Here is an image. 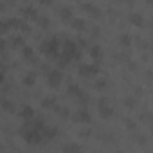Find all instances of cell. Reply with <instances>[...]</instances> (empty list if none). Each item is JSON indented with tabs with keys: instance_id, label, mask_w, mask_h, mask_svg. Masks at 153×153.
Segmentation results:
<instances>
[{
	"instance_id": "30bf717a",
	"label": "cell",
	"mask_w": 153,
	"mask_h": 153,
	"mask_svg": "<svg viewBox=\"0 0 153 153\" xmlns=\"http://www.w3.org/2000/svg\"><path fill=\"white\" fill-rule=\"evenodd\" d=\"M34 81H36V74H34V72H29V74H25V76H24V85L33 87V85H34Z\"/></svg>"
},
{
	"instance_id": "e0dca14e",
	"label": "cell",
	"mask_w": 153,
	"mask_h": 153,
	"mask_svg": "<svg viewBox=\"0 0 153 153\" xmlns=\"http://www.w3.org/2000/svg\"><path fill=\"white\" fill-rule=\"evenodd\" d=\"M90 56H92V58H101V47H99V45L90 47Z\"/></svg>"
},
{
	"instance_id": "ba28073f",
	"label": "cell",
	"mask_w": 153,
	"mask_h": 153,
	"mask_svg": "<svg viewBox=\"0 0 153 153\" xmlns=\"http://www.w3.org/2000/svg\"><path fill=\"white\" fill-rule=\"evenodd\" d=\"M18 115H20V117H24V119H29V117H33V115H34V110H33V106L25 105V106H22V108H20Z\"/></svg>"
},
{
	"instance_id": "7c38bea8",
	"label": "cell",
	"mask_w": 153,
	"mask_h": 153,
	"mask_svg": "<svg viewBox=\"0 0 153 153\" xmlns=\"http://www.w3.org/2000/svg\"><path fill=\"white\" fill-rule=\"evenodd\" d=\"M0 106H2V110H6V112H13L15 110V105L9 99H2V101H0Z\"/></svg>"
},
{
	"instance_id": "ffe728a7",
	"label": "cell",
	"mask_w": 153,
	"mask_h": 153,
	"mask_svg": "<svg viewBox=\"0 0 153 153\" xmlns=\"http://www.w3.org/2000/svg\"><path fill=\"white\" fill-rule=\"evenodd\" d=\"M61 18H63V20L72 18V9H70V7H63V9H61Z\"/></svg>"
},
{
	"instance_id": "2e32d148",
	"label": "cell",
	"mask_w": 153,
	"mask_h": 153,
	"mask_svg": "<svg viewBox=\"0 0 153 153\" xmlns=\"http://www.w3.org/2000/svg\"><path fill=\"white\" fill-rule=\"evenodd\" d=\"M83 7H85V11H88L90 15L99 16V11H97V7H96V6H92V4H83Z\"/></svg>"
},
{
	"instance_id": "5b68a950",
	"label": "cell",
	"mask_w": 153,
	"mask_h": 153,
	"mask_svg": "<svg viewBox=\"0 0 153 153\" xmlns=\"http://www.w3.org/2000/svg\"><path fill=\"white\" fill-rule=\"evenodd\" d=\"M99 114H101L103 117H110V115L114 114V108L106 103V99H101V101H99Z\"/></svg>"
},
{
	"instance_id": "4316f807",
	"label": "cell",
	"mask_w": 153,
	"mask_h": 153,
	"mask_svg": "<svg viewBox=\"0 0 153 153\" xmlns=\"http://www.w3.org/2000/svg\"><path fill=\"white\" fill-rule=\"evenodd\" d=\"M106 83H105V79H99V83H97V88H103Z\"/></svg>"
},
{
	"instance_id": "3957f363",
	"label": "cell",
	"mask_w": 153,
	"mask_h": 153,
	"mask_svg": "<svg viewBox=\"0 0 153 153\" xmlns=\"http://www.w3.org/2000/svg\"><path fill=\"white\" fill-rule=\"evenodd\" d=\"M61 79H63V76H61V70H59V68H52V70L49 72V76H47L49 87H59Z\"/></svg>"
},
{
	"instance_id": "d4e9b609",
	"label": "cell",
	"mask_w": 153,
	"mask_h": 153,
	"mask_svg": "<svg viewBox=\"0 0 153 153\" xmlns=\"http://www.w3.org/2000/svg\"><path fill=\"white\" fill-rule=\"evenodd\" d=\"M4 49H6V40L0 38V51H4Z\"/></svg>"
},
{
	"instance_id": "7a4b0ae2",
	"label": "cell",
	"mask_w": 153,
	"mask_h": 153,
	"mask_svg": "<svg viewBox=\"0 0 153 153\" xmlns=\"http://www.w3.org/2000/svg\"><path fill=\"white\" fill-rule=\"evenodd\" d=\"M24 139H25L29 144H38V142L43 139V135H42V130H38V128H29V126H27V130L24 131Z\"/></svg>"
},
{
	"instance_id": "cb8c5ba5",
	"label": "cell",
	"mask_w": 153,
	"mask_h": 153,
	"mask_svg": "<svg viewBox=\"0 0 153 153\" xmlns=\"http://www.w3.org/2000/svg\"><path fill=\"white\" fill-rule=\"evenodd\" d=\"M119 42H121V43H123V45H130V36H128V34H123V36H121V40H119Z\"/></svg>"
},
{
	"instance_id": "277c9868",
	"label": "cell",
	"mask_w": 153,
	"mask_h": 153,
	"mask_svg": "<svg viewBox=\"0 0 153 153\" xmlns=\"http://www.w3.org/2000/svg\"><path fill=\"white\" fill-rule=\"evenodd\" d=\"M78 45H76L72 40H67L65 42V45H63V56H67V58H78Z\"/></svg>"
},
{
	"instance_id": "4fadbf2b",
	"label": "cell",
	"mask_w": 153,
	"mask_h": 153,
	"mask_svg": "<svg viewBox=\"0 0 153 153\" xmlns=\"http://www.w3.org/2000/svg\"><path fill=\"white\" fill-rule=\"evenodd\" d=\"M22 54H24V58H27V59H33V56H34V51H33V47H29V45H22Z\"/></svg>"
},
{
	"instance_id": "603a6c76",
	"label": "cell",
	"mask_w": 153,
	"mask_h": 153,
	"mask_svg": "<svg viewBox=\"0 0 153 153\" xmlns=\"http://www.w3.org/2000/svg\"><path fill=\"white\" fill-rule=\"evenodd\" d=\"M18 27H20V31H24V33H29V31H31V27H29V25H27L24 20L20 22V25H18Z\"/></svg>"
},
{
	"instance_id": "44dd1931",
	"label": "cell",
	"mask_w": 153,
	"mask_h": 153,
	"mask_svg": "<svg viewBox=\"0 0 153 153\" xmlns=\"http://www.w3.org/2000/svg\"><path fill=\"white\" fill-rule=\"evenodd\" d=\"M36 22L42 27H49V18H45V16H36Z\"/></svg>"
},
{
	"instance_id": "7402d4cb",
	"label": "cell",
	"mask_w": 153,
	"mask_h": 153,
	"mask_svg": "<svg viewBox=\"0 0 153 153\" xmlns=\"http://www.w3.org/2000/svg\"><path fill=\"white\" fill-rule=\"evenodd\" d=\"M11 43H13V45H24V38H22V36H13Z\"/></svg>"
},
{
	"instance_id": "9c48e42d",
	"label": "cell",
	"mask_w": 153,
	"mask_h": 153,
	"mask_svg": "<svg viewBox=\"0 0 153 153\" xmlns=\"http://www.w3.org/2000/svg\"><path fill=\"white\" fill-rule=\"evenodd\" d=\"M22 15H24L25 18H34V20H36V16H38V13H36L34 7H31V6L24 7V9H22Z\"/></svg>"
},
{
	"instance_id": "6da1fadb",
	"label": "cell",
	"mask_w": 153,
	"mask_h": 153,
	"mask_svg": "<svg viewBox=\"0 0 153 153\" xmlns=\"http://www.w3.org/2000/svg\"><path fill=\"white\" fill-rule=\"evenodd\" d=\"M42 52L47 58H58L59 56V43H58V40H47V42H43Z\"/></svg>"
},
{
	"instance_id": "ac0fdd59",
	"label": "cell",
	"mask_w": 153,
	"mask_h": 153,
	"mask_svg": "<svg viewBox=\"0 0 153 153\" xmlns=\"http://www.w3.org/2000/svg\"><path fill=\"white\" fill-rule=\"evenodd\" d=\"M9 29H11V25H9V22H7V20H2V22H0V34L7 33Z\"/></svg>"
},
{
	"instance_id": "f1b7e54d",
	"label": "cell",
	"mask_w": 153,
	"mask_h": 153,
	"mask_svg": "<svg viewBox=\"0 0 153 153\" xmlns=\"http://www.w3.org/2000/svg\"><path fill=\"white\" fill-rule=\"evenodd\" d=\"M40 2H42V4H51L52 0H40Z\"/></svg>"
},
{
	"instance_id": "d6986e66",
	"label": "cell",
	"mask_w": 153,
	"mask_h": 153,
	"mask_svg": "<svg viewBox=\"0 0 153 153\" xmlns=\"http://www.w3.org/2000/svg\"><path fill=\"white\" fill-rule=\"evenodd\" d=\"M72 27L74 29H85V22L81 18H76V20H72Z\"/></svg>"
},
{
	"instance_id": "8fae6325",
	"label": "cell",
	"mask_w": 153,
	"mask_h": 153,
	"mask_svg": "<svg viewBox=\"0 0 153 153\" xmlns=\"http://www.w3.org/2000/svg\"><path fill=\"white\" fill-rule=\"evenodd\" d=\"M68 94H74L76 97H79V99H81V96H85V92L79 87H76V85H68Z\"/></svg>"
},
{
	"instance_id": "52a82bcc",
	"label": "cell",
	"mask_w": 153,
	"mask_h": 153,
	"mask_svg": "<svg viewBox=\"0 0 153 153\" xmlns=\"http://www.w3.org/2000/svg\"><path fill=\"white\" fill-rule=\"evenodd\" d=\"M97 70H99V68H97L96 65H81V67H79V74H81V76H96Z\"/></svg>"
},
{
	"instance_id": "484cf974",
	"label": "cell",
	"mask_w": 153,
	"mask_h": 153,
	"mask_svg": "<svg viewBox=\"0 0 153 153\" xmlns=\"http://www.w3.org/2000/svg\"><path fill=\"white\" fill-rule=\"evenodd\" d=\"M126 124H128V128H130V130H133V128H135L133 121H130V119H126Z\"/></svg>"
},
{
	"instance_id": "f546056e",
	"label": "cell",
	"mask_w": 153,
	"mask_h": 153,
	"mask_svg": "<svg viewBox=\"0 0 153 153\" xmlns=\"http://www.w3.org/2000/svg\"><path fill=\"white\" fill-rule=\"evenodd\" d=\"M0 68H2V61H0Z\"/></svg>"
},
{
	"instance_id": "8992f818",
	"label": "cell",
	"mask_w": 153,
	"mask_h": 153,
	"mask_svg": "<svg viewBox=\"0 0 153 153\" xmlns=\"http://www.w3.org/2000/svg\"><path fill=\"white\" fill-rule=\"evenodd\" d=\"M90 114L87 112V110H78V112H76L74 114V121L76 123H90Z\"/></svg>"
},
{
	"instance_id": "9a60e30c",
	"label": "cell",
	"mask_w": 153,
	"mask_h": 153,
	"mask_svg": "<svg viewBox=\"0 0 153 153\" xmlns=\"http://www.w3.org/2000/svg\"><path fill=\"white\" fill-rule=\"evenodd\" d=\"M42 105H43V108H54L56 106V99L54 97H45L42 101Z\"/></svg>"
},
{
	"instance_id": "5bb4252c",
	"label": "cell",
	"mask_w": 153,
	"mask_h": 153,
	"mask_svg": "<svg viewBox=\"0 0 153 153\" xmlns=\"http://www.w3.org/2000/svg\"><path fill=\"white\" fill-rule=\"evenodd\" d=\"M130 22H131L133 25H142V24H144V18H142V15H137V13H135V15L130 16Z\"/></svg>"
},
{
	"instance_id": "83f0119b",
	"label": "cell",
	"mask_w": 153,
	"mask_h": 153,
	"mask_svg": "<svg viewBox=\"0 0 153 153\" xmlns=\"http://www.w3.org/2000/svg\"><path fill=\"white\" fill-rule=\"evenodd\" d=\"M4 83V72H0V85Z\"/></svg>"
}]
</instances>
